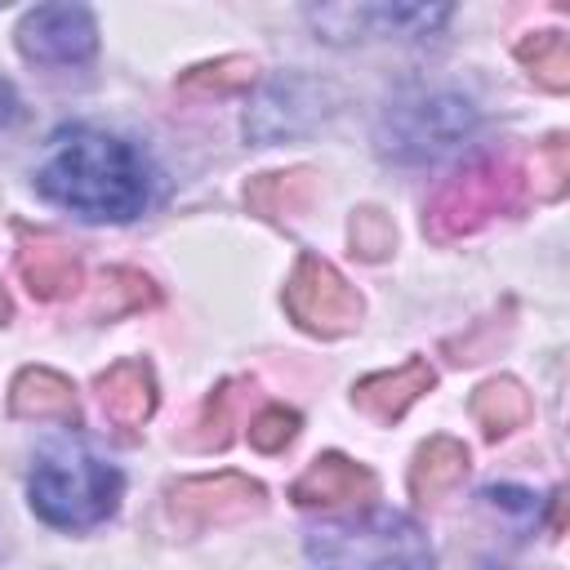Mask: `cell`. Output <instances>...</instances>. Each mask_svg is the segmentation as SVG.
Here are the masks:
<instances>
[{
    "mask_svg": "<svg viewBox=\"0 0 570 570\" xmlns=\"http://www.w3.org/2000/svg\"><path fill=\"white\" fill-rule=\"evenodd\" d=\"M347 236H352V249H356L361 258H370V263H379V258L396 245V227H392V218H387L383 209H374V205H365V209L352 214Z\"/></svg>",
    "mask_w": 570,
    "mask_h": 570,
    "instance_id": "obj_22",
    "label": "cell"
},
{
    "mask_svg": "<svg viewBox=\"0 0 570 570\" xmlns=\"http://www.w3.org/2000/svg\"><path fill=\"white\" fill-rule=\"evenodd\" d=\"M120 490H125L120 472L85 445L45 450L27 481L31 512L58 530H89V525L107 521L120 503Z\"/></svg>",
    "mask_w": 570,
    "mask_h": 570,
    "instance_id": "obj_2",
    "label": "cell"
},
{
    "mask_svg": "<svg viewBox=\"0 0 570 570\" xmlns=\"http://www.w3.org/2000/svg\"><path fill=\"white\" fill-rule=\"evenodd\" d=\"M36 191L89 223H129L151 205L156 169L120 134L62 125L36 165Z\"/></svg>",
    "mask_w": 570,
    "mask_h": 570,
    "instance_id": "obj_1",
    "label": "cell"
},
{
    "mask_svg": "<svg viewBox=\"0 0 570 570\" xmlns=\"http://www.w3.org/2000/svg\"><path fill=\"white\" fill-rule=\"evenodd\" d=\"M98 405L107 414V423L116 432H134L151 419L156 410V379H151V365L129 356V361H116L107 374H98Z\"/></svg>",
    "mask_w": 570,
    "mask_h": 570,
    "instance_id": "obj_13",
    "label": "cell"
},
{
    "mask_svg": "<svg viewBox=\"0 0 570 570\" xmlns=\"http://www.w3.org/2000/svg\"><path fill=\"white\" fill-rule=\"evenodd\" d=\"M432 383H436V370H432L423 356H410V361H401L396 370L365 374V379L352 387V405H356L365 419H374V423H396Z\"/></svg>",
    "mask_w": 570,
    "mask_h": 570,
    "instance_id": "obj_10",
    "label": "cell"
},
{
    "mask_svg": "<svg viewBox=\"0 0 570 570\" xmlns=\"http://www.w3.org/2000/svg\"><path fill=\"white\" fill-rule=\"evenodd\" d=\"M285 312L298 330L338 338V334L356 330L365 303H361L356 285H347V276L334 263H325L316 254H298V263L285 281Z\"/></svg>",
    "mask_w": 570,
    "mask_h": 570,
    "instance_id": "obj_6",
    "label": "cell"
},
{
    "mask_svg": "<svg viewBox=\"0 0 570 570\" xmlns=\"http://www.w3.org/2000/svg\"><path fill=\"white\" fill-rule=\"evenodd\" d=\"M254 80V62L240 58V53H227V58H214V62H200L191 71L178 76V94H191V98H209V94H236Z\"/></svg>",
    "mask_w": 570,
    "mask_h": 570,
    "instance_id": "obj_19",
    "label": "cell"
},
{
    "mask_svg": "<svg viewBox=\"0 0 570 570\" xmlns=\"http://www.w3.org/2000/svg\"><path fill=\"white\" fill-rule=\"evenodd\" d=\"M566 178H570V147H566V138L557 134V138H548V142L534 151V160H530L534 196L557 200V196L566 191Z\"/></svg>",
    "mask_w": 570,
    "mask_h": 570,
    "instance_id": "obj_21",
    "label": "cell"
},
{
    "mask_svg": "<svg viewBox=\"0 0 570 570\" xmlns=\"http://www.w3.org/2000/svg\"><path fill=\"white\" fill-rule=\"evenodd\" d=\"M521 205H525V169L512 156H481L432 191L423 209V232L432 240H459L494 218L517 214Z\"/></svg>",
    "mask_w": 570,
    "mask_h": 570,
    "instance_id": "obj_4",
    "label": "cell"
},
{
    "mask_svg": "<svg viewBox=\"0 0 570 570\" xmlns=\"http://www.w3.org/2000/svg\"><path fill=\"white\" fill-rule=\"evenodd\" d=\"M517 62L552 94L570 89V40L561 31H530L517 40Z\"/></svg>",
    "mask_w": 570,
    "mask_h": 570,
    "instance_id": "obj_18",
    "label": "cell"
},
{
    "mask_svg": "<svg viewBox=\"0 0 570 570\" xmlns=\"http://www.w3.org/2000/svg\"><path fill=\"white\" fill-rule=\"evenodd\" d=\"M468 476V450L454 436H432L414 450L410 463V494L419 503H436L441 494H450L459 481Z\"/></svg>",
    "mask_w": 570,
    "mask_h": 570,
    "instance_id": "obj_16",
    "label": "cell"
},
{
    "mask_svg": "<svg viewBox=\"0 0 570 570\" xmlns=\"http://www.w3.org/2000/svg\"><path fill=\"white\" fill-rule=\"evenodd\" d=\"M245 387H254V383H245V379H232V383H223L209 401H205V410H200V432H196V445H227V436H232V428H236V414H240V401H245Z\"/></svg>",
    "mask_w": 570,
    "mask_h": 570,
    "instance_id": "obj_20",
    "label": "cell"
},
{
    "mask_svg": "<svg viewBox=\"0 0 570 570\" xmlns=\"http://www.w3.org/2000/svg\"><path fill=\"white\" fill-rule=\"evenodd\" d=\"M13 36L18 53L36 67H85L98 49V22L85 4H36Z\"/></svg>",
    "mask_w": 570,
    "mask_h": 570,
    "instance_id": "obj_7",
    "label": "cell"
},
{
    "mask_svg": "<svg viewBox=\"0 0 570 570\" xmlns=\"http://www.w3.org/2000/svg\"><path fill=\"white\" fill-rule=\"evenodd\" d=\"M13 116H18V89L0 76V129H4V125H13Z\"/></svg>",
    "mask_w": 570,
    "mask_h": 570,
    "instance_id": "obj_25",
    "label": "cell"
},
{
    "mask_svg": "<svg viewBox=\"0 0 570 570\" xmlns=\"http://www.w3.org/2000/svg\"><path fill=\"white\" fill-rule=\"evenodd\" d=\"M263 508V485L240 472H214V476H187L169 485V512L187 525H218L240 521Z\"/></svg>",
    "mask_w": 570,
    "mask_h": 570,
    "instance_id": "obj_8",
    "label": "cell"
},
{
    "mask_svg": "<svg viewBox=\"0 0 570 570\" xmlns=\"http://www.w3.org/2000/svg\"><path fill=\"white\" fill-rule=\"evenodd\" d=\"M102 294H116V303L107 307V321L111 316H125V312H138V307H151L160 294H156V285L142 276V272H134V267H111V272H102Z\"/></svg>",
    "mask_w": 570,
    "mask_h": 570,
    "instance_id": "obj_23",
    "label": "cell"
},
{
    "mask_svg": "<svg viewBox=\"0 0 570 570\" xmlns=\"http://www.w3.org/2000/svg\"><path fill=\"white\" fill-rule=\"evenodd\" d=\"M472 419L481 423V432L490 441L494 436H508V432H517L530 419V392L517 379H490L472 396Z\"/></svg>",
    "mask_w": 570,
    "mask_h": 570,
    "instance_id": "obj_17",
    "label": "cell"
},
{
    "mask_svg": "<svg viewBox=\"0 0 570 570\" xmlns=\"http://www.w3.org/2000/svg\"><path fill=\"white\" fill-rule=\"evenodd\" d=\"M476 125V111L468 98L459 94H414V98H401L383 111L379 120V151L392 156V160H405V165H423V160H436L445 151H454Z\"/></svg>",
    "mask_w": 570,
    "mask_h": 570,
    "instance_id": "obj_5",
    "label": "cell"
},
{
    "mask_svg": "<svg viewBox=\"0 0 570 570\" xmlns=\"http://www.w3.org/2000/svg\"><path fill=\"white\" fill-rule=\"evenodd\" d=\"M18 276L31 289V298L58 303V298L80 289L85 267H80L76 249L62 245L58 236H22V245H18Z\"/></svg>",
    "mask_w": 570,
    "mask_h": 570,
    "instance_id": "obj_12",
    "label": "cell"
},
{
    "mask_svg": "<svg viewBox=\"0 0 570 570\" xmlns=\"http://www.w3.org/2000/svg\"><path fill=\"white\" fill-rule=\"evenodd\" d=\"M316 570H432V543L405 512L370 508L307 530Z\"/></svg>",
    "mask_w": 570,
    "mask_h": 570,
    "instance_id": "obj_3",
    "label": "cell"
},
{
    "mask_svg": "<svg viewBox=\"0 0 570 570\" xmlns=\"http://www.w3.org/2000/svg\"><path fill=\"white\" fill-rule=\"evenodd\" d=\"M294 432H298V414L285 410V405H267V410H258V414L249 419V445L263 450V454L285 450V445L294 441Z\"/></svg>",
    "mask_w": 570,
    "mask_h": 570,
    "instance_id": "obj_24",
    "label": "cell"
},
{
    "mask_svg": "<svg viewBox=\"0 0 570 570\" xmlns=\"http://www.w3.org/2000/svg\"><path fill=\"white\" fill-rule=\"evenodd\" d=\"M316 196V174L312 169H276V174H258L245 183V205L249 214L267 218V223H285L298 218Z\"/></svg>",
    "mask_w": 570,
    "mask_h": 570,
    "instance_id": "obj_15",
    "label": "cell"
},
{
    "mask_svg": "<svg viewBox=\"0 0 570 570\" xmlns=\"http://www.w3.org/2000/svg\"><path fill=\"white\" fill-rule=\"evenodd\" d=\"M330 40L361 36H428L450 18V9H423V4H356V9H312L307 13Z\"/></svg>",
    "mask_w": 570,
    "mask_h": 570,
    "instance_id": "obj_9",
    "label": "cell"
},
{
    "mask_svg": "<svg viewBox=\"0 0 570 570\" xmlns=\"http://www.w3.org/2000/svg\"><path fill=\"white\" fill-rule=\"evenodd\" d=\"M379 494V481L365 463L343 454H321L303 468V476L289 485V499L303 508H334V503H370Z\"/></svg>",
    "mask_w": 570,
    "mask_h": 570,
    "instance_id": "obj_11",
    "label": "cell"
},
{
    "mask_svg": "<svg viewBox=\"0 0 570 570\" xmlns=\"http://www.w3.org/2000/svg\"><path fill=\"white\" fill-rule=\"evenodd\" d=\"M9 414H13V419H36V423L76 428V423H80V401H76V387H71L58 370L27 365V370L13 379V387H9Z\"/></svg>",
    "mask_w": 570,
    "mask_h": 570,
    "instance_id": "obj_14",
    "label": "cell"
}]
</instances>
